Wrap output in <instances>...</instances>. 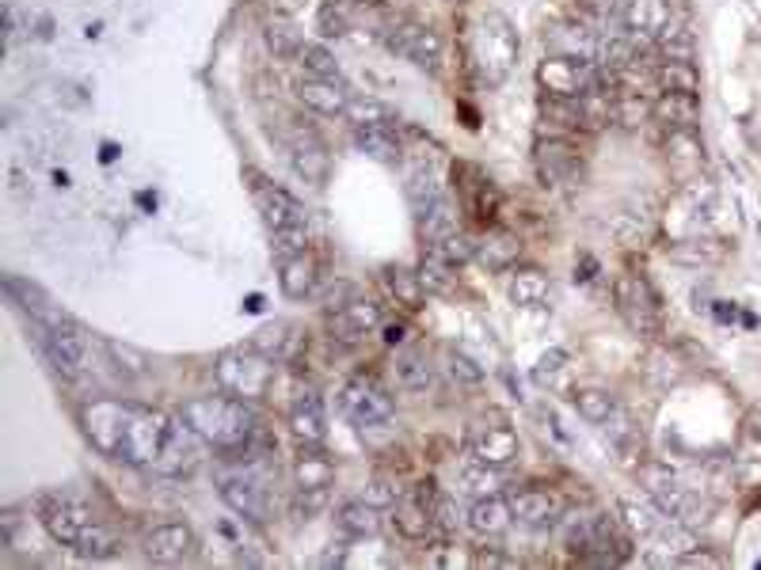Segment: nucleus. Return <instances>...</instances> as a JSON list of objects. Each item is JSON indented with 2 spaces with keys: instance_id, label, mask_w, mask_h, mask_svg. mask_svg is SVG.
I'll use <instances>...</instances> for the list:
<instances>
[{
  "instance_id": "e433bc0d",
  "label": "nucleus",
  "mask_w": 761,
  "mask_h": 570,
  "mask_svg": "<svg viewBox=\"0 0 761 570\" xmlns=\"http://www.w3.org/2000/svg\"><path fill=\"white\" fill-rule=\"evenodd\" d=\"M343 118H347L350 126H392L396 123L392 107H384L381 100H370V95H350L347 115Z\"/></svg>"
},
{
  "instance_id": "c85d7f7f",
  "label": "nucleus",
  "mask_w": 761,
  "mask_h": 570,
  "mask_svg": "<svg viewBox=\"0 0 761 570\" xmlns=\"http://www.w3.org/2000/svg\"><path fill=\"white\" fill-rule=\"evenodd\" d=\"M507 293H510V301L522 304V309H549V304H552V282L533 267L515 270V275H510Z\"/></svg>"
},
{
  "instance_id": "5701e85b",
  "label": "nucleus",
  "mask_w": 761,
  "mask_h": 570,
  "mask_svg": "<svg viewBox=\"0 0 761 570\" xmlns=\"http://www.w3.org/2000/svg\"><path fill=\"white\" fill-rule=\"evenodd\" d=\"M290 164L304 183L327 179V149L320 144L316 133H298V138L290 141Z\"/></svg>"
},
{
  "instance_id": "f03ea898",
  "label": "nucleus",
  "mask_w": 761,
  "mask_h": 570,
  "mask_svg": "<svg viewBox=\"0 0 761 570\" xmlns=\"http://www.w3.org/2000/svg\"><path fill=\"white\" fill-rule=\"evenodd\" d=\"M180 419L187 422L206 445L214 449H244L247 441L255 438V411L247 407V399H237L229 392L221 396H203V399H187L180 407Z\"/></svg>"
},
{
  "instance_id": "58836bf2",
  "label": "nucleus",
  "mask_w": 761,
  "mask_h": 570,
  "mask_svg": "<svg viewBox=\"0 0 761 570\" xmlns=\"http://www.w3.org/2000/svg\"><path fill=\"white\" fill-rule=\"evenodd\" d=\"M419 278H423V286H427V293H446V289L453 286V263H446L442 255H435L427 247V255H423V267H419Z\"/></svg>"
},
{
  "instance_id": "0eeeda50",
  "label": "nucleus",
  "mask_w": 761,
  "mask_h": 570,
  "mask_svg": "<svg viewBox=\"0 0 761 570\" xmlns=\"http://www.w3.org/2000/svg\"><path fill=\"white\" fill-rule=\"evenodd\" d=\"M339 411L355 422L358 430H373V427H389L392 422V396L384 388H378L373 381H347L339 388Z\"/></svg>"
},
{
  "instance_id": "aec40b11",
  "label": "nucleus",
  "mask_w": 761,
  "mask_h": 570,
  "mask_svg": "<svg viewBox=\"0 0 761 570\" xmlns=\"http://www.w3.org/2000/svg\"><path fill=\"white\" fill-rule=\"evenodd\" d=\"M598 43L602 35L590 27H552V35L544 38L552 58H575V61H598Z\"/></svg>"
},
{
  "instance_id": "37998d69",
  "label": "nucleus",
  "mask_w": 761,
  "mask_h": 570,
  "mask_svg": "<svg viewBox=\"0 0 761 570\" xmlns=\"http://www.w3.org/2000/svg\"><path fill=\"white\" fill-rule=\"evenodd\" d=\"M107 354L115 358V369L123 376H146L149 373V358L134 347H118V342H107Z\"/></svg>"
},
{
  "instance_id": "7ed1b4c3",
  "label": "nucleus",
  "mask_w": 761,
  "mask_h": 570,
  "mask_svg": "<svg viewBox=\"0 0 761 570\" xmlns=\"http://www.w3.org/2000/svg\"><path fill=\"white\" fill-rule=\"evenodd\" d=\"M214 376H218L221 392L252 404V399H263L275 388L278 369L270 354H263V350H255V347H240V350H226V354L218 358Z\"/></svg>"
},
{
  "instance_id": "cd10ccee",
  "label": "nucleus",
  "mask_w": 761,
  "mask_h": 570,
  "mask_svg": "<svg viewBox=\"0 0 761 570\" xmlns=\"http://www.w3.org/2000/svg\"><path fill=\"white\" fill-rule=\"evenodd\" d=\"M293 476H298V491H327L335 479V464L320 453L316 445H301V456L293 464Z\"/></svg>"
},
{
  "instance_id": "ddd939ff",
  "label": "nucleus",
  "mask_w": 761,
  "mask_h": 570,
  "mask_svg": "<svg viewBox=\"0 0 761 570\" xmlns=\"http://www.w3.org/2000/svg\"><path fill=\"white\" fill-rule=\"evenodd\" d=\"M469 449L476 456V464L507 468V464L518 461V433L507 422H480V427H472Z\"/></svg>"
},
{
  "instance_id": "a18cd8bd",
  "label": "nucleus",
  "mask_w": 761,
  "mask_h": 570,
  "mask_svg": "<svg viewBox=\"0 0 761 570\" xmlns=\"http://www.w3.org/2000/svg\"><path fill=\"white\" fill-rule=\"evenodd\" d=\"M564 369H567V350H549V354H541V361H537L533 381L537 384H552V381H556V373H564Z\"/></svg>"
},
{
  "instance_id": "6e6552de",
  "label": "nucleus",
  "mask_w": 761,
  "mask_h": 570,
  "mask_svg": "<svg viewBox=\"0 0 761 570\" xmlns=\"http://www.w3.org/2000/svg\"><path fill=\"white\" fill-rule=\"evenodd\" d=\"M602 77V66L598 61H575V58H544L541 69H537V80L549 95H560V100H579L583 92L595 88V80Z\"/></svg>"
},
{
  "instance_id": "a19ab883",
  "label": "nucleus",
  "mask_w": 761,
  "mask_h": 570,
  "mask_svg": "<svg viewBox=\"0 0 761 570\" xmlns=\"http://www.w3.org/2000/svg\"><path fill=\"white\" fill-rule=\"evenodd\" d=\"M263 38H267V46L278 58H301V50H304V38L290 27V23H267Z\"/></svg>"
},
{
  "instance_id": "6ab92c4d",
  "label": "nucleus",
  "mask_w": 761,
  "mask_h": 570,
  "mask_svg": "<svg viewBox=\"0 0 761 570\" xmlns=\"http://www.w3.org/2000/svg\"><path fill=\"white\" fill-rule=\"evenodd\" d=\"M298 100L304 103L309 110H316V115H347V88L339 84V80H320V77H304L298 84Z\"/></svg>"
},
{
  "instance_id": "473e14b6",
  "label": "nucleus",
  "mask_w": 761,
  "mask_h": 570,
  "mask_svg": "<svg viewBox=\"0 0 761 570\" xmlns=\"http://www.w3.org/2000/svg\"><path fill=\"white\" fill-rule=\"evenodd\" d=\"M655 80H659L662 92L696 95V88H701V77H696L693 61H659V66H655Z\"/></svg>"
},
{
  "instance_id": "39448f33",
  "label": "nucleus",
  "mask_w": 761,
  "mask_h": 570,
  "mask_svg": "<svg viewBox=\"0 0 761 570\" xmlns=\"http://www.w3.org/2000/svg\"><path fill=\"white\" fill-rule=\"evenodd\" d=\"M384 46L392 54H400L404 61H412L415 69H427V72H438L442 66V35L427 23H412V20H396L381 31Z\"/></svg>"
},
{
  "instance_id": "72a5a7b5",
  "label": "nucleus",
  "mask_w": 761,
  "mask_h": 570,
  "mask_svg": "<svg viewBox=\"0 0 761 570\" xmlns=\"http://www.w3.org/2000/svg\"><path fill=\"white\" fill-rule=\"evenodd\" d=\"M384 286H389V293L396 296V304H404V309H419L423 293H427L423 278L415 275V270H404V267H389V270H384Z\"/></svg>"
},
{
  "instance_id": "b1692460",
  "label": "nucleus",
  "mask_w": 761,
  "mask_h": 570,
  "mask_svg": "<svg viewBox=\"0 0 761 570\" xmlns=\"http://www.w3.org/2000/svg\"><path fill=\"white\" fill-rule=\"evenodd\" d=\"M392 525L404 540H427L435 533V510L419 499H396L392 505Z\"/></svg>"
},
{
  "instance_id": "49530a36",
  "label": "nucleus",
  "mask_w": 761,
  "mask_h": 570,
  "mask_svg": "<svg viewBox=\"0 0 761 570\" xmlns=\"http://www.w3.org/2000/svg\"><path fill=\"white\" fill-rule=\"evenodd\" d=\"M450 373L461 376L464 384H480V381H484V373H480V369L472 365L469 358H461V354H450Z\"/></svg>"
},
{
  "instance_id": "ea45409f",
  "label": "nucleus",
  "mask_w": 761,
  "mask_h": 570,
  "mask_svg": "<svg viewBox=\"0 0 761 570\" xmlns=\"http://www.w3.org/2000/svg\"><path fill=\"white\" fill-rule=\"evenodd\" d=\"M118 548V536H115V528H107V525H100L95 521L92 528H88L84 536L77 540V551L84 559H103V556H111V551Z\"/></svg>"
},
{
  "instance_id": "09e8293b",
  "label": "nucleus",
  "mask_w": 761,
  "mask_h": 570,
  "mask_svg": "<svg viewBox=\"0 0 761 570\" xmlns=\"http://www.w3.org/2000/svg\"><path fill=\"white\" fill-rule=\"evenodd\" d=\"M724 559H716V556H696V551H689V556H682V567H719Z\"/></svg>"
},
{
  "instance_id": "393cba45",
  "label": "nucleus",
  "mask_w": 761,
  "mask_h": 570,
  "mask_svg": "<svg viewBox=\"0 0 761 570\" xmlns=\"http://www.w3.org/2000/svg\"><path fill=\"white\" fill-rule=\"evenodd\" d=\"M510 521H515L510 502L495 499V495H484V499L469 505V528L476 536H503L510 528Z\"/></svg>"
},
{
  "instance_id": "4c0bfd02",
  "label": "nucleus",
  "mask_w": 761,
  "mask_h": 570,
  "mask_svg": "<svg viewBox=\"0 0 761 570\" xmlns=\"http://www.w3.org/2000/svg\"><path fill=\"white\" fill-rule=\"evenodd\" d=\"M298 61H301V69H304V77L339 80V61H335L332 54H327L320 43H304V50H301Z\"/></svg>"
},
{
  "instance_id": "a211bd4d",
  "label": "nucleus",
  "mask_w": 761,
  "mask_h": 570,
  "mask_svg": "<svg viewBox=\"0 0 761 570\" xmlns=\"http://www.w3.org/2000/svg\"><path fill=\"white\" fill-rule=\"evenodd\" d=\"M378 324H381V309L370 296H350L347 304H335L332 327L339 331V339L355 342V339H362L366 331H373Z\"/></svg>"
},
{
  "instance_id": "2eb2a0df",
  "label": "nucleus",
  "mask_w": 761,
  "mask_h": 570,
  "mask_svg": "<svg viewBox=\"0 0 761 570\" xmlns=\"http://www.w3.org/2000/svg\"><path fill=\"white\" fill-rule=\"evenodd\" d=\"M652 118L670 133H693L701 123V103L685 92H659V100L652 103Z\"/></svg>"
},
{
  "instance_id": "4be33fe9",
  "label": "nucleus",
  "mask_w": 761,
  "mask_h": 570,
  "mask_svg": "<svg viewBox=\"0 0 761 570\" xmlns=\"http://www.w3.org/2000/svg\"><path fill=\"white\" fill-rule=\"evenodd\" d=\"M510 513H515L522 525H552L560 517V502L549 491H537V487H522V491L510 495Z\"/></svg>"
},
{
  "instance_id": "f8f14e48",
  "label": "nucleus",
  "mask_w": 761,
  "mask_h": 570,
  "mask_svg": "<svg viewBox=\"0 0 761 570\" xmlns=\"http://www.w3.org/2000/svg\"><path fill=\"white\" fill-rule=\"evenodd\" d=\"M195 533H191V525H183V521H160V525H152L146 533V540H141V551L152 559V563H183V559H191V551H195Z\"/></svg>"
},
{
  "instance_id": "f3484780",
  "label": "nucleus",
  "mask_w": 761,
  "mask_h": 570,
  "mask_svg": "<svg viewBox=\"0 0 761 570\" xmlns=\"http://www.w3.org/2000/svg\"><path fill=\"white\" fill-rule=\"evenodd\" d=\"M621 20L632 35L659 38L662 31H667V23L674 20V8H670L667 0H624Z\"/></svg>"
},
{
  "instance_id": "9b49d317",
  "label": "nucleus",
  "mask_w": 761,
  "mask_h": 570,
  "mask_svg": "<svg viewBox=\"0 0 761 570\" xmlns=\"http://www.w3.org/2000/svg\"><path fill=\"white\" fill-rule=\"evenodd\" d=\"M123 422H126V404H118V399H95V404H88L84 411H80V427H84L88 441H92L103 456L118 453Z\"/></svg>"
},
{
  "instance_id": "8fccbe9b",
  "label": "nucleus",
  "mask_w": 761,
  "mask_h": 570,
  "mask_svg": "<svg viewBox=\"0 0 761 570\" xmlns=\"http://www.w3.org/2000/svg\"><path fill=\"white\" fill-rule=\"evenodd\" d=\"M384 331H389V335H384V342H400V339H404V327H384Z\"/></svg>"
},
{
  "instance_id": "9d476101",
  "label": "nucleus",
  "mask_w": 761,
  "mask_h": 570,
  "mask_svg": "<svg viewBox=\"0 0 761 570\" xmlns=\"http://www.w3.org/2000/svg\"><path fill=\"white\" fill-rule=\"evenodd\" d=\"M518 58V38L510 31V23L503 15H487L480 23V50H476V61L492 72V80H503L507 69L515 66Z\"/></svg>"
},
{
  "instance_id": "423d86ee",
  "label": "nucleus",
  "mask_w": 761,
  "mask_h": 570,
  "mask_svg": "<svg viewBox=\"0 0 761 570\" xmlns=\"http://www.w3.org/2000/svg\"><path fill=\"white\" fill-rule=\"evenodd\" d=\"M613 301H616V312L624 316V324L632 327L636 335H655L662 331V312H659V296L652 293V286L636 275H621L613 282Z\"/></svg>"
},
{
  "instance_id": "bb28decb",
  "label": "nucleus",
  "mask_w": 761,
  "mask_h": 570,
  "mask_svg": "<svg viewBox=\"0 0 761 570\" xmlns=\"http://www.w3.org/2000/svg\"><path fill=\"white\" fill-rule=\"evenodd\" d=\"M461 172L469 175V183H457V190H461V202L469 213H476L480 221H487V217L495 213V202H499V195H495L492 179H487L480 167L472 164H461Z\"/></svg>"
},
{
  "instance_id": "c9c22d12",
  "label": "nucleus",
  "mask_w": 761,
  "mask_h": 570,
  "mask_svg": "<svg viewBox=\"0 0 761 570\" xmlns=\"http://www.w3.org/2000/svg\"><path fill=\"white\" fill-rule=\"evenodd\" d=\"M572 404H575V411H579L587 422H595V427H606V422L616 415V399L602 388H579L572 396Z\"/></svg>"
},
{
  "instance_id": "f704fd0d",
  "label": "nucleus",
  "mask_w": 761,
  "mask_h": 570,
  "mask_svg": "<svg viewBox=\"0 0 761 570\" xmlns=\"http://www.w3.org/2000/svg\"><path fill=\"white\" fill-rule=\"evenodd\" d=\"M476 259H484L492 270H510V263L518 259V240L507 232H487L476 244Z\"/></svg>"
},
{
  "instance_id": "dca6fc26",
  "label": "nucleus",
  "mask_w": 761,
  "mask_h": 570,
  "mask_svg": "<svg viewBox=\"0 0 761 570\" xmlns=\"http://www.w3.org/2000/svg\"><path fill=\"white\" fill-rule=\"evenodd\" d=\"M537 167H541L544 183H572L583 172V156L564 138H552L541 141V149H537Z\"/></svg>"
},
{
  "instance_id": "412c9836",
  "label": "nucleus",
  "mask_w": 761,
  "mask_h": 570,
  "mask_svg": "<svg viewBox=\"0 0 761 570\" xmlns=\"http://www.w3.org/2000/svg\"><path fill=\"white\" fill-rule=\"evenodd\" d=\"M290 430L301 445H320L327 438V415L316 392H301L298 404L290 407Z\"/></svg>"
},
{
  "instance_id": "c756f323",
  "label": "nucleus",
  "mask_w": 761,
  "mask_h": 570,
  "mask_svg": "<svg viewBox=\"0 0 761 570\" xmlns=\"http://www.w3.org/2000/svg\"><path fill=\"white\" fill-rule=\"evenodd\" d=\"M355 144L381 164H396L400 152H404L396 126H355Z\"/></svg>"
},
{
  "instance_id": "f257e3e1",
  "label": "nucleus",
  "mask_w": 761,
  "mask_h": 570,
  "mask_svg": "<svg viewBox=\"0 0 761 570\" xmlns=\"http://www.w3.org/2000/svg\"><path fill=\"white\" fill-rule=\"evenodd\" d=\"M203 445L180 415L152 411V407H134L126 404V422H123V441H118L115 461H126L134 468L157 472V476L180 479L191 476L203 461Z\"/></svg>"
},
{
  "instance_id": "4468645a",
  "label": "nucleus",
  "mask_w": 761,
  "mask_h": 570,
  "mask_svg": "<svg viewBox=\"0 0 761 570\" xmlns=\"http://www.w3.org/2000/svg\"><path fill=\"white\" fill-rule=\"evenodd\" d=\"M252 195H255V210H260L263 224L270 229V236H275V232L301 229V224H309V221H304L301 202L290 195V190L275 187V183H255Z\"/></svg>"
},
{
  "instance_id": "de8ad7c7",
  "label": "nucleus",
  "mask_w": 761,
  "mask_h": 570,
  "mask_svg": "<svg viewBox=\"0 0 761 570\" xmlns=\"http://www.w3.org/2000/svg\"><path fill=\"white\" fill-rule=\"evenodd\" d=\"M4 43L8 46L20 43V12H15L12 0H4Z\"/></svg>"
},
{
  "instance_id": "1a4fd4ad",
  "label": "nucleus",
  "mask_w": 761,
  "mask_h": 570,
  "mask_svg": "<svg viewBox=\"0 0 761 570\" xmlns=\"http://www.w3.org/2000/svg\"><path fill=\"white\" fill-rule=\"evenodd\" d=\"M38 521L43 528L66 548H77V540L95 525L92 510L77 499H66V495H54V499H43V510H38Z\"/></svg>"
},
{
  "instance_id": "c03bdc74",
  "label": "nucleus",
  "mask_w": 761,
  "mask_h": 570,
  "mask_svg": "<svg viewBox=\"0 0 761 570\" xmlns=\"http://www.w3.org/2000/svg\"><path fill=\"white\" fill-rule=\"evenodd\" d=\"M362 499L370 505H378V510H384V505H396L400 499V484L392 476H373L370 484H366Z\"/></svg>"
},
{
  "instance_id": "7c9ffc66",
  "label": "nucleus",
  "mask_w": 761,
  "mask_h": 570,
  "mask_svg": "<svg viewBox=\"0 0 761 570\" xmlns=\"http://www.w3.org/2000/svg\"><path fill=\"white\" fill-rule=\"evenodd\" d=\"M278 282H283V293L301 301L316 289V263L304 255H293V259H278Z\"/></svg>"
},
{
  "instance_id": "a878e982",
  "label": "nucleus",
  "mask_w": 761,
  "mask_h": 570,
  "mask_svg": "<svg viewBox=\"0 0 761 570\" xmlns=\"http://www.w3.org/2000/svg\"><path fill=\"white\" fill-rule=\"evenodd\" d=\"M396 384L407 396H427V392L435 388V365H430L423 350H404V354H396Z\"/></svg>"
},
{
  "instance_id": "2f4dec72",
  "label": "nucleus",
  "mask_w": 761,
  "mask_h": 570,
  "mask_svg": "<svg viewBox=\"0 0 761 570\" xmlns=\"http://www.w3.org/2000/svg\"><path fill=\"white\" fill-rule=\"evenodd\" d=\"M335 525L343 528L347 536H373L381 528V517H378V505H370L366 499L358 502H343L335 510Z\"/></svg>"
},
{
  "instance_id": "79ce46f5",
  "label": "nucleus",
  "mask_w": 761,
  "mask_h": 570,
  "mask_svg": "<svg viewBox=\"0 0 761 570\" xmlns=\"http://www.w3.org/2000/svg\"><path fill=\"white\" fill-rule=\"evenodd\" d=\"M621 513H624V525H629L632 533H639V536L655 533V528H659V517H662L652 502H621Z\"/></svg>"
},
{
  "instance_id": "20e7f679",
  "label": "nucleus",
  "mask_w": 761,
  "mask_h": 570,
  "mask_svg": "<svg viewBox=\"0 0 761 570\" xmlns=\"http://www.w3.org/2000/svg\"><path fill=\"white\" fill-rule=\"evenodd\" d=\"M218 491L221 499H226V505L237 517L244 521H270V513H275V491H270V476L260 468L255 461L247 464H237V468H226L218 476Z\"/></svg>"
}]
</instances>
